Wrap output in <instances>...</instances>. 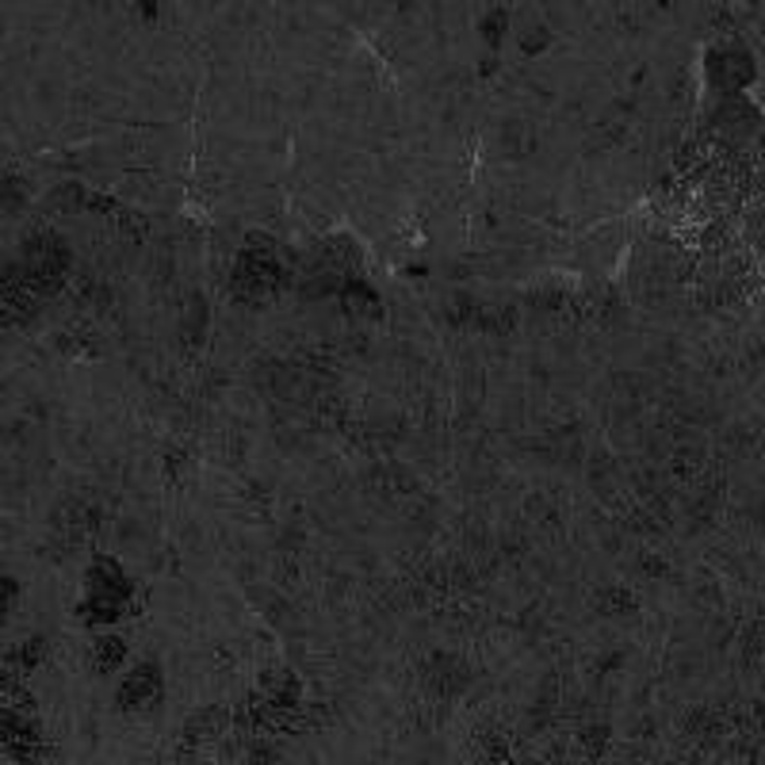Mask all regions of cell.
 Returning a JSON list of instances; mask_svg holds the SVG:
<instances>
[{
    "instance_id": "cell-1",
    "label": "cell",
    "mask_w": 765,
    "mask_h": 765,
    "mask_svg": "<svg viewBox=\"0 0 765 765\" xmlns=\"http://www.w3.org/2000/svg\"><path fill=\"white\" fill-rule=\"evenodd\" d=\"M119 659H123V643H119V639H100V643H97V666L100 670H112Z\"/></svg>"
},
{
    "instance_id": "cell-2",
    "label": "cell",
    "mask_w": 765,
    "mask_h": 765,
    "mask_svg": "<svg viewBox=\"0 0 765 765\" xmlns=\"http://www.w3.org/2000/svg\"><path fill=\"white\" fill-rule=\"evenodd\" d=\"M12 597H16V586L9 578H0V624H4V612H9Z\"/></svg>"
}]
</instances>
